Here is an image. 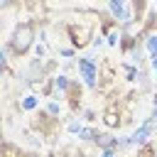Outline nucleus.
I'll use <instances>...</instances> for the list:
<instances>
[{
  "label": "nucleus",
  "instance_id": "f257e3e1",
  "mask_svg": "<svg viewBox=\"0 0 157 157\" xmlns=\"http://www.w3.org/2000/svg\"><path fill=\"white\" fill-rule=\"evenodd\" d=\"M34 39H37V22L34 20H22L15 25L12 34L5 42V52L12 54L15 59H22L29 54V49H34Z\"/></svg>",
  "mask_w": 157,
  "mask_h": 157
},
{
  "label": "nucleus",
  "instance_id": "f03ea898",
  "mask_svg": "<svg viewBox=\"0 0 157 157\" xmlns=\"http://www.w3.org/2000/svg\"><path fill=\"white\" fill-rule=\"evenodd\" d=\"M66 34L71 37V44H74V49H83V47H88L91 42H93V27L91 25H81V22H71L69 27H66Z\"/></svg>",
  "mask_w": 157,
  "mask_h": 157
},
{
  "label": "nucleus",
  "instance_id": "7ed1b4c3",
  "mask_svg": "<svg viewBox=\"0 0 157 157\" xmlns=\"http://www.w3.org/2000/svg\"><path fill=\"white\" fill-rule=\"evenodd\" d=\"M76 69H78V76L83 78V83L88 86V88H96L98 86V66H96V61H93V56H81L78 61H76Z\"/></svg>",
  "mask_w": 157,
  "mask_h": 157
},
{
  "label": "nucleus",
  "instance_id": "20e7f679",
  "mask_svg": "<svg viewBox=\"0 0 157 157\" xmlns=\"http://www.w3.org/2000/svg\"><path fill=\"white\" fill-rule=\"evenodd\" d=\"M155 132H157V123H155L152 118H145V120H142V125L130 135V137H132V145H135V147H140V145L150 142Z\"/></svg>",
  "mask_w": 157,
  "mask_h": 157
},
{
  "label": "nucleus",
  "instance_id": "39448f33",
  "mask_svg": "<svg viewBox=\"0 0 157 157\" xmlns=\"http://www.w3.org/2000/svg\"><path fill=\"white\" fill-rule=\"evenodd\" d=\"M103 123H105V128H120V125L125 123V118H120L118 105H108V108L103 110Z\"/></svg>",
  "mask_w": 157,
  "mask_h": 157
},
{
  "label": "nucleus",
  "instance_id": "423d86ee",
  "mask_svg": "<svg viewBox=\"0 0 157 157\" xmlns=\"http://www.w3.org/2000/svg\"><path fill=\"white\" fill-rule=\"evenodd\" d=\"M93 145L101 147V150H108V147H115V150H118V137L110 135V132H98L96 140H93Z\"/></svg>",
  "mask_w": 157,
  "mask_h": 157
},
{
  "label": "nucleus",
  "instance_id": "0eeeda50",
  "mask_svg": "<svg viewBox=\"0 0 157 157\" xmlns=\"http://www.w3.org/2000/svg\"><path fill=\"white\" fill-rule=\"evenodd\" d=\"M130 7H132V15H135V22H140L142 27V20H145V10H147V0H130Z\"/></svg>",
  "mask_w": 157,
  "mask_h": 157
},
{
  "label": "nucleus",
  "instance_id": "6e6552de",
  "mask_svg": "<svg viewBox=\"0 0 157 157\" xmlns=\"http://www.w3.org/2000/svg\"><path fill=\"white\" fill-rule=\"evenodd\" d=\"M69 86H71V78L66 76V74H56L54 76V88H56V98H59V93H64L66 96V91H69Z\"/></svg>",
  "mask_w": 157,
  "mask_h": 157
},
{
  "label": "nucleus",
  "instance_id": "1a4fd4ad",
  "mask_svg": "<svg viewBox=\"0 0 157 157\" xmlns=\"http://www.w3.org/2000/svg\"><path fill=\"white\" fill-rule=\"evenodd\" d=\"M2 157H25V152H22V147L15 145L12 140H5V142H2Z\"/></svg>",
  "mask_w": 157,
  "mask_h": 157
},
{
  "label": "nucleus",
  "instance_id": "9d476101",
  "mask_svg": "<svg viewBox=\"0 0 157 157\" xmlns=\"http://www.w3.org/2000/svg\"><path fill=\"white\" fill-rule=\"evenodd\" d=\"M37 108H39V96H34V93H29L20 101V110H37Z\"/></svg>",
  "mask_w": 157,
  "mask_h": 157
},
{
  "label": "nucleus",
  "instance_id": "9b49d317",
  "mask_svg": "<svg viewBox=\"0 0 157 157\" xmlns=\"http://www.w3.org/2000/svg\"><path fill=\"white\" fill-rule=\"evenodd\" d=\"M96 135H98V130H93V128H81V132H78V137L86 140V142H93Z\"/></svg>",
  "mask_w": 157,
  "mask_h": 157
},
{
  "label": "nucleus",
  "instance_id": "f8f14e48",
  "mask_svg": "<svg viewBox=\"0 0 157 157\" xmlns=\"http://www.w3.org/2000/svg\"><path fill=\"white\" fill-rule=\"evenodd\" d=\"M145 47H147V52H150V54H157V32H155V34H150V37L145 39Z\"/></svg>",
  "mask_w": 157,
  "mask_h": 157
},
{
  "label": "nucleus",
  "instance_id": "ddd939ff",
  "mask_svg": "<svg viewBox=\"0 0 157 157\" xmlns=\"http://www.w3.org/2000/svg\"><path fill=\"white\" fill-rule=\"evenodd\" d=\"M47 113L54 115V118H59V115H61V105H59L56 101H49V103H47Z\"/></svg>",
  "mask_w": 157,
  "mask_h": 157
},
{
  "label": "nucleus",
  "instance_id": "4468645a",
  "mask_svg": "<svg viewBox=\"0 0 157 157\" xmlns=\"http://www.w3.org/2000/svg\"><path fill=\"white\" fill-rule=\"evenodd\" d=\"M34 54H37V59H44V56H47V44H44V42L34 44Z\"/></svg>",
  "mask_w": 157,
  "mask_h": 157
},
{
  "label": "nucleus",
  "instance_id": "2eb2a0df",
  "mask_svg": "<svg viewBox=\"0 0 157 157\" xmlns=\"http://www.w3.org/2000/svg\"><path fill=\"white\" fill-rule=\"evenodd\" d=\"M103 44H105V37H103V34H96V37H93V42H91V47H93V49H101Z\"/></svg>",
  "mask_w": 157,
  "mask_h": 157
},
{
  "label": "nucleus",
  "instance_id": "dca6fc26",
  "mask_svg": "<svg viewBox=\"0 0 157 157\" xmlns=\"http://www.w3.org/2000/svg\"><path fill=\"white\" fill-rule=\"evenodd\" d=\"M81 128H83V125H81L78 120H69V132H76V135H78V132H81Z\"/></svg>",
  "mask_w": 157,
  "mask_h": 157
},
{
  "label": "nucleus",
  "instance_id": "f3484780",
  "mask_svg": "<svg viewBox=\"0 0 157 157\" xmlns=\"http://www.w3.org/2000/svg\"><path fill=\"white\" fill-rule=\"evenodd\" d=\"M59 54L69 59V56H74V54H76V49H74V47H64V49H59Z\"/></svg>",
  "mask_w": 157,
  "mask_h": 157
},
{
  "label": "nucleus",
  "instance_id": "a211bd4d",
  "mask_svg": "<svg viewBox=\"0 0 157 157\" xmlns=\"http://www.w3.org/2000/svg\"><path fill=\"white\" fill-rule=\"evenodd\" d=\"M115 147H108V150H101V157H115Z\"/></svg>",
  "mask_w": 157,
  "mask_h": 157
},
{
  "label": "nucleus",
  "instance_id": "6ab92c4d",
  "mask_svg": "<svg viewBox=\"0 0 157 157\" xmlns=\"http://www.w3.org/2000/svg\"><path fill=\"white\" fill-rule=\"evenodd\" d=\"M150 69L157 71V54H150Z\"/></svg>",
  "mask_w": 157,
  "mask_h": 157
},
{
  "label": "nucleus",
  "instance_id": "aec40b11",
  "mask_svg": "<svg viewBox=\"0 0 157 157\" xmlns=\"http://www.w3.org/2000/svg\"><path fill=\"white\" fill-rule=\"evenodd\" d=\"M83 118L91 123V120H96V113H93V110H86V113H83Z\"/></svg>",
  "mask_w": 157,
  "mask_h": 157
},
{
  "label": "nucleus",
  "instance_id": "412c9836",
  "mask_svg": "<svg viewBox=\"0 0 157 157\" xmlns=\"http://www.w3.org/2000/svg\"><path fill=\"white\" fill-rule=\"evenodd\" d=\"M10 5H12V0H0V7H2V10H7Z\"/></svg>",
  "mask_w": 157,
  "mask_h": 157
},
{
  "label": "nucleus",
  "instance_id": "4be33fe9",
  "mask_svg": "<svg viewBox=\"0 0 157 157\" xmlns=\"http://www.w3.org/2000/svg\"><path fill=\"white\" fill-rule=\"evenodd\" d=\"M155 123H157V103H152V115H150Z\"/></svg>",
  "mask_w": 157,
  "mask_h": 157
}]
</instances>
